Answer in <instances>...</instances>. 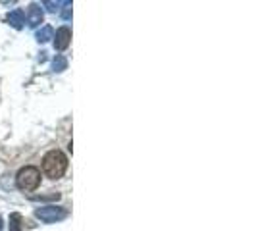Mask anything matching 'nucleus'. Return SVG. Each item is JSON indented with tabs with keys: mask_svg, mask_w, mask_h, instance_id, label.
Returning <instances> with one entry per match:
<instances>
[{
	"mask_svg": "<svg viewBox=\"0 0 256 231\" xmlns=\"http://www.w3.org/2000/svg\"><path fill=\"white\" fill-rule=\"evenodd\" d=\"M68 168V158L62 150H50L42 158V170L50 180H60L66 174Z\"/></svg>",
	"mask_w": 256,
	"mask_h": 231,
	"instance_id": "nucleus-1",
	"label": "nucleus"
},
{
	"mask_svg": "<svg viewBox=\"0 0 256 231\" xmlns=\"http://www.w3.org/2000/svg\"><path fill=\"white\" fill-rule=\"evenodd\" d=\"M16 183H18V187L22 191H27V192L35 191L38 187V183H40V172H38V168L35 166L22 168L18 172V176H16Z\"/></svg>",
	"mask_w": 256,
	"mask_h": 231,
	"instance_id": "nucleus-2",
	"label": "nucleus"
},
{
	"mask_svg": "<svg viewBox=\"0 0 256 231\" xmlns=\"http://www.w3.org/2000/svg\"><path fill=\"white\" fill-rule=\"evenodd\" d=\"M35 216L44 224H54V222L64 220L68 216V210L62 206H42L35 212Z\"/></svg>",
	"mask_w": 256,
	"mask_h": 231,
	"instance_id": "nucleus-3",
	"label": "nucleus"
},
{
	"mask_svg": "<svg viewBox=\"0 0 256 231\" xmlns=\"http://www.w3.org/2000/svg\"><path fill=\"white\" fill-rule=\"evenodd\" d=\"M70 40H72V31L70 27H60L56 31V37H54V48L56 50H66L70 46Z\"/></svg>",
	"mask_w": 256,
	"mask_h": 231,
	"instance_id": "nucleus-4",
	"label": "nucleus"
},
{
	"mask_svg": "<svg viewBox=\"0 0 256 231\" xmlns=\"http://www.w3.org/2000/svg\"><path fill=\"white\" fill-rule=\"evenodd\" d=\"M40 22H42V10L37 4H31L29 10H27V24L31 27H37L40 26Z\"/></svg>",
	"mask_w": 256,
	"mask_h": 231,
	"instance_id": "nucleus-5",
	"label": "nucleus"
},
{
	"mask_svg": "<svg viewBox=\"0 0 256 231\" xmlns=\"http://www.w3.org/2000/svg\"><path fill=\"white\" fill-rule=\"evenodd\" d=\"M6 22L12 27H16V29H22L24 24H26V16H24L22 10H14V12H10L6 16Z\"/></svg>",
	"mask_w": 256,
	"mask_h": 231,
	"instance_id": "nucleus-6",
	"label": "nucleus"
},
{
	"mask_svg": "<svg viewBox=\"0 0 256 231\" xmlns=\"http://www.w3.org/2000/svg\"><path fill=\"white\" fill-rule=\"evenodd\" d=\"M52 27L50 26H44L42 29H38L37 31V40L38 42H46V40H50L52 38Z\"/></svg>",
	"mask_w": 256,
	"mask_h": 231,
	"instance_id": "nucleus-7",
	"label": "nucleus"
},
{
	"mask_svg": "<svg viewBox=\"0 0 256 231\" xmlns=\"http://www.w3.org/2000/svg\"><path fill=\"white\" fill-rule=\"evenodd\" d=\"M22 214H18V212H14L12 216H10V231H20L22 230Z\"/></svg>",
	"mask_w": 256,
	"mask_h": 231,
	"instance_id": "nucleus-8",
	"label": "nucleus"
},
{
	"mask_svg": "<svg viewBox=\"0 0 256 231\" xmlns=\"http://www.w3.org/2000/svg\"><path fill=\"white\" fill-rule=\"evenodd\" d=\"M52 68H54V72H64L66 68H68V60H66L64 56H56L54 62H52Z\"/></svg>",
	"mask_w": 256,
	"mask_h": 231,
	"instance_id": "nucleus-9",
	"label": "nucleus"
},
{
	"mask_svg": "<svg viewBox=\"0 0 256 231\" xmlns=\"http://www.w3.org/2000/svg\"><path fill=\"white\" fill-rule=\"evenodd\" d=\"M60 198V192H52V194H35V196H31V200H58Z\"/></svg>",
	"mask_w": 256,
	"mask_h": 231,
	"instance_id": "nucleus-10",
	"label": "nucleus"
},
{
	"mask_svg": "<svg viewBox=\"0 0 256 231\" xmlns=\"http://www.w3.org/2000/svg\"><path fill=\"white\" fill-rule=\"evenodd\" d=\"M62 18L66 22L72 20V2H64V12H62Z\"/></svg>",
	"mask_w": 256,
	"mask_h": 231,
	"instance_id": "nucleus-11",
	"label": "nucleus"
},
{
	"mask_svg": "<svg viewBox=\"0 0 256 231\" xmlns=\"http://www.w3.org/2000/svg\"><path fill=\"white\" fill-rule=\"evenodd\" d=\"M42 6H46V8L50 10V12H56L60 4H58V2H50V0H44V2H42Z\"/></svg>",
	"mask_w": 256,
	"mask_h": 231,
	"instance_id": "nucleus-12",
	"label": "nucleus"
},
{
	"mask_svg": "<svg viewBox=\"0 0 256 231\" xmlns=\"http://www.w3.org/2000/svg\"><path fill=\"white\" fill-rule=\"evenodd\" d=\"M0 228H2V220H0Z\"/></svg>",
	"mask_w": 256,
	"mask_h": 231,
	"instance_id": "nucleus-13",
	"label": "nucleus"
}]
</instances>
